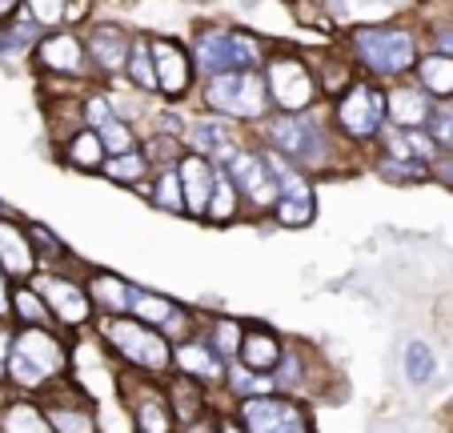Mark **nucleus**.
<instances>
[{"label":"nucleus","mask_w":453,"mask_h":433,"mask_svg":"<svg viewBox=\"0 0 453 433\" xmlns=\"http://www.w3.org/2000/svg\"><path fill=\"white\" fill-rule=\"evenodd\" d=\"M429 133H434V141L441 144V153H453V101H441L434 109Z\"/></svg>","instance_id":"obj_42"},{"label":"nucleus","mask_w":453,"mask_h":433,"mask_svg":"<svg viewBox=\"0 0 453 433\" xmlns=\"http://www.w3.org/2000/svg\"><path fill=\"white\" fill-rule=\"evenodd\" d=\"M221 169L229 173L233 185L241 189L245 205H253L257 213H273L281 189H277V177H273V169H269L265 149H249V144H241V149L221 165Z\"/></svg>","instance_id":"obj_9"},{"label":"nucleus","mask_w":453,"mask_h":433,"mask_svg":"<svg viewBox=\"0 0 453 433\" xmlns=\"http://www.w3.org/2000/svg\"><path fill=\"white\" fill-rule=\"evenodd\" d=\"M193 60H197L201 77H217V73H245V68H265L269 52L265 41L253 36L249 28L233 25H197L193 33Z\"/></svg>","instance_id":"obj_4"},{"label":"nucleus","mask_w":453,"mask_h":433,"mask_svg":"<svg viewBox=\"0 0 453 433\" xmlns=\"http://www.w3.org/2000/svg\"><path fill=\"white\" fill-rule=\"evenodd\" d=\"M0 213H9V205H4V201H0Z\"/></svg>","instance_id":"obj_50"},{"label":"nucleus","mask_w":453,"mask_h":433,"mask_svg":"<svg viewBox=\"0 0 453 433\" xmlns=\"http://www.w3.org/2000/svg\"><path fill=\"white\" fill-rule=\"evenodd\" d=\"M434 181L445 185V189H453V153H441L434 161Z\"/></svg>","instance_id":"obj_44"},{"label":"nucleus","mask_w":453,"mask_h":433,"mask_svg":"<svg viewBox=\"0 0 453 433\" xmlns=\"http://www.w3.org/2000/svg\"><path fill=\"white\" fill-rule=\"evenodd\" d=\"M41 253L33 245V233L28 225H17L9 213H0V269L17 281H33Z\"/></svg>","instance_id":"obj_19"},{"label":"nucleus","mask_w":453,"mask_h":433,"mask_svg":"<svg viewBox=\"0 0 453 433\" xmlns=\"http://www.w3.org/2000/svg\"><path fill=\"white\" fill-rule=\"evenodd\" d=\"M101 337L125 357L128 366L137 369V374H165L173 366V345L165 333H157L149 321L141 317H104L101 325Z\"/></svg>","instance_id":"obj_6"},{"label":"nucleus","mask_w":453,"mask_h":433,"mask_svg":"<svg viewBox=\"0 0 453 433\" xmlns=\"http://www.w3.org/2000/svg\"><path fill=\"white\" fill-rule=\"evenodd\" d=\"M101 141H104V149H109V157L112 153H128V149H137V128H133V120H125V117H112V120H104L101 128Z\"/></svg>","instance_id":"obj_39"},{"label":"nucleus","mask_w":453,"mask_h":433,"mask_svg":"<svg viewBox=\"0 0 453 433\" xmlns=\"http://www.w3.org/2000/svg\"><path fill=\"white\" fill-rule=\"evenodd\" d=\"M25 17L41 25L44 33L69 25V0H25Z\"/></svg>","instance_id":"obj_38"},{"label":"nucleus","mask_w":453,"mask_h":433,"mask_svg":"<svg viewBox=\"0 0 453 433\" xmlns=\"http://www.w3.org/2000/svg\"><path fill=\"white\" fill-rule=\"evenodd\" d=\"M281 357H285V349H281V341H277V333H269V329H245V341H241V366H249L253 374H269L273 377L277 374V366H281Z\"/></svg>","instance_id":"obj_21"},{"label":"nucleus","mask_w":453,"mask_h":433,"mask_svg":"<svg viewBox=\"0 0 453 433\" xmlns=\"http://www.w3.org/2000/svg\"><path fill=\"white\" fill-rule=\"evenodd\" d=\"M153 161L145 157V149H128V153H112V157H104V165H101V177L104 181H112V185H128V189H141L149 177H153Z\"/></svg>","instance_id":"obj_22"},{"label":"nucleus","mask_w":453,"mask_h":433,"mask_svg":"<svg viewBox=\"0 0 453 433\" xmlns=\"http://www.w3.org/2000/svg\"><path fill=\"white\" fill-rule=\"evenodd\" d=\"M377 177L389 185H426L434 181V165L429 161H402V157H377Z\"/></svg>","instance_id":"obj_31"},{"label":"nucleus","mask_w":453,"mask_h":433,"mask_svg":"<svg viewBox=\"0 0 453 433\" xmlns=\"http://www.w3.org/2000/svg\"><path fill=\"white\" fill-rule=\"evenodd\" d=\"M225 377H229L233 393H241V398H257V393L269 390V374H253V369L241 366V361L233 369H225Z\"/></svg>","instance_id":"obj_41"},{"label":"nucleus","mask_w":453,"mask_h":433,"mask_svg":"<svg viewBox=\"0 0 453 433\" xmlns=\"http://www.w3.org/2000/svg\"><path fill=\"white\" fill-rule=\"evenodd\" d=\"M25 12V0H0V25H9Z\"/></svg>","instance_id":"obj_46"},{"label":"nucleus","mask_w":453,"mask_h":433,"mask_svg":"<svg viewBox=\"0 0 453 433\" xmlns=\"http://www.w3.org/2000/svg\"><path fill=\"white\" fill-rule=\"evenodd\" d=\"M0 433H57V429H52V421L44 417L41 406L17 401V406H9L0 414Z\"/></svg>","instance_id":"obj_33"},{"label":"nucleus","mask_w":453,"mask_h":433,"mask_svg":"<svg viewBox=\"0 0 453 433\" xmlns=\"http://www.w3.org/2000/svg\"><path fill=\"white\" fill-rule=\"evenodd\" d=\"M353 65H357V60L349 57V49H345V57H321V81H317V85H321V93L337 101V97H342L345 89L357 81Z\"/></svg>","instance_id":"obj_36"},{"label":"nucleus","mask_w":453,"mask_h":433,"mask_svg":"<svg viewBox=\"0 0 453 433\" xmlns=\"http://www.w3.org/2000/svg\"><path fill=\"white\" fill-rule=\"evenodd\" d=\"M241 205H245V197H241V189L233 185L229 173L221 169L217 189H213V201H209V209H205V221L209 225H233L241 217Z\"/></svg>","instance_id":"obj_30"},{"label":"nucleus","mask_w":453,"mask_h":433,"mask_svg":"<svg viewBox=\"0 0 453 433\" xmlns=\"http://www.w3.org/2000/svg\"><path fill=\"white\" fill-rule=\"evenodd\" d=\"M201 101H205L209 112H221V117L237 120V125H261L273 112V97H269L261 68L201 77Z\"/></svg>","instance_id":"obj_5"},{"label":"nucleus","mask_w":453,"mask_h":433,"mask_svg":"<svg viewBox=\"0 0 453 433\" xmlns=\"http://www.w3.org/2000/svg\"><path fill=\"white\" fill-rule=\"evenodd\" d=\"M33 285L41 289V298L49 301L52 317H57L60 325H85L88 321L93 298H88V289H81L77 281L52 277V273H33Z\"/></svg>","instance_id":"obj_18"},{"label":"nucleus","mask_w":453,"mask_h":433,"mask_svg":"<svg viewBox=\"0 0 453 433\" xmlns=\"http://www.w3.org/2000/svg\"><path fill=\"white\" fill-rule=\"evenodd\" d=\"M41 409L57 433H96V409L81 398V390H65V398L44 401Z\"/></svg>","instance_id":"obj_20"},{"label":"nucleus","mask_w":453,"mask_h":433,"mask_svg":"<svg viewBox=\"0 0 453 433\" xmlns=\"http://www.w3.org/2000/svg\"><path fill=\"white\" fill-rule=\"evenodd\" d=\"M429 49H434V52H445V57H453V25H437L434 33H429Z\"/></svg>","instance_id":"obj_43"},{"label":"nucleus","mask_w":453,"mask_h":433,"mask_svg":"<svg viewBox=\"0 0 453 433\" xmlns=\"http://www.w3.org/2000/svg\"><path fill=\"white\" fill-rule=\"evenodd\" d=\"M120 390H125V401L133 409V421H137L141 433H173L177 414H173L169 393H161L153 382H137V377H125Z\"/></svg>","instance_id":"obj_15"},{"label":"nucleus","mask_w":453,"mask_h":433,"mask_svg":"<svg viewBox=\"0 0 453 433\" xmlns=\"http://www.w3.org/2000/svg\"><path fill=\"white\" fill-rule=\"evenodd\" d=\"M434 374H437V361H434V353H429V345L426 341H410V345H405V377H410L413 385H426Z\"/></svg>","instance_id":"obj_40"},{"label":"nucleus","mask_w":453,"mask_h":433,"mask_svg":"<svg viewBox=\"0 0 453 433\" xmlns=\"http://www.w3.org/2000/svg\"><path fill=\"white\" fill-rule=\"evenodd\" d=\"M169 401H173V414H177V425H197L201 414H205L201 385H197V377H188V374L169 382Z\"/></svg>","instance_id":"obj_28"},{"label":"nucleus","mask_w":453,"mask_h":433,"mask_svg":"<svg viewBox=\"0 0 453 433\" xmlns=\"http://www.w3.org/2000/svg\"><path fill=\"white\" fill-rule=\"evenodd\" d=\"M334 125L349 144H373L381 128L389 125L385 117V85L373 77H357L342 97L334 101Z\"/></svg>","instance_id":"obj_7"},{"label":"nucleus","mask_w":453,"mask_h":433,"mask_svg":"<svg viewBox=\"0 0 453 433\" xmlns=\"http://www.w3.org/2000/svg\"><path fill=\"white\" fill-rule=\"evenodd\" d=\"M345 49L369 77L389 85V81L413 77V68L421 60V36L410 25L381 20V25H357L345 41Z\"/></svg>","instance_id":"obj_1"},{"label":"nucleus","mask_w":453,"mask_h":433,"mask_svg":"<svg viewBox=\"0 0 453 433\" xmlns=\"http://www.w3.org/2000/svg\"><path fill=\"white\" fill-rule=\"evenodd\" d=\"M173 366L188 377H221L225 374V361L217 357L213 345H201V341H180L173 349Z\"/></svg>","instance_id":"obj_25"},{"label":"nucleus","mask_w":453,"mask_h":433,"mask_svg":"<svg viewBox=\"0 0 453 433\" xmlns=\"http://www.w3.org/2000/svg\"><path fill=\"white\" fill-rule=\"evenodd\" d=\"M185 144L193 153L213 157L217 165H225L241 149L237 120L221 117V112H205V117H188L185 120Z\"/></svg>","instance_id":"obj_14"},{"label":"nucleus","mask_w":453,"mask_h":433,"mask_svg":"<svg viewBox=\"0 0 453 433\" xmlns=\"http://www.w3.org/2000/svg\"><path fill=\"white\" fill-rule=\"evenodd\" d=\"M241 341H245V329H241L233 317H221V321L209 325V345L217 349V357H221V361L241 357Z\"/></svg>","instance_id":"obj_37"},{"label":"nucleus","mask_w":453,"mask_h":433,"mask_svg":"<svg viewBox=\"0 0 453 433\" xmlns=\"http://www.w3.org/2000/svg\"><path fill=\"white\" fill-rule=\"evenodd\" d=\"M177 173H180V185H185V209L193 221H205V209L213 201V189H217V177H221V165L205 153H193L185 149V157L177 161Z\"/></svg>","instance_id":"obj_16"},{"label":"nucleus","mask_w":453,"mask_h":433,"mask_svg":"<svg viewBox=\"0 0 453 433\" xmlns=\"http://www.w3.org/2000/svg\"><path fill=\"white\" fill-rule=\"evenodd\" d=\"M88 17V0H69V25H81Z\"/></svg>","instance_id":"obj_48"},{"label":"nucleus","mask_w":453,"mask_h":433,"mask_svg":"<svg viewBox=\"0 0 453 433\" xmlns=\"http://www.w3.org/2000/svg\"><path fill=\"white\" fill-rule=\"evenodd\" d=\"M128 313L141 317V321L149 325H169L173 317H177V309H173L169 298H157V293H149V289H128Z\"/></svg>","instance_id":"obj_35"},{"label":"nucleus","mask_w":453,"mask_h":433,"mask_svg":"<svg viewBox=\"0 0 453 433\" xmlns=\"http://www.w3.org/2000/svg\"><path fill=\"white\" fill-rule=\"evenodd\" d=\"M217 433H249V429H245V425H237V421H221V425H217Z\"/></svg>","instance_id":"obj_49"},{"label":"nucleus","mask_w":453,"mask_h":433,"mask_svg":"<svg viewBox=\"0 0 453 433\" xmlns=\"http://www.w3.org/2000/svg\"><path fill=\"white\" fill-rule=\"evenodd\" d=\"M265 128V144L285 153L293 165H301L305 173H321L329 169V157H334V136L329 128L317 120V112H269L261 120Z\"/></svg>","instance_id":"obj_2"},{"label":"nucleus","mask_w":453,"mask_h":433,"mask_svg":"<svg viewBox=\"0 0 453 433\" xmlns=\"http://www.w3.org/2000/svg\"><path fill=\"white\" fill-rule=\"evenodd\" d=\"M69 369V349L49 325H25L9 349V382L17 390H44L57 385Z\"/></svg>","instance_id":"obj_3"},{"label":"nucleus","mask_w":453,"mask_h":433,"mask_svg":"<svg viewBox=\"0 0 453 433\" xmlns=\"http://www.w3.org/2000/svg\"><path fill=\"white\" fill-rule=\"evenodd\" d=\"M153 205L165 213H177V217H188L185 209V185H180L177 165H165V169L153 173Z\"/></svg>","instance_id":"obj_32"},{"label":"nucleus","mask_w":453,"mask_h":433,"mask_svg":"<svg viewBox=\"0 0 453 433\" xmlns=\"http://www.w3.org/2000/svg\"><path fill=\"white\" fill-rule=\"evenodd\" d=\"M313 217H317L313 189H305V193H281L273 205V221L281 229H305V225H313Z\"/></svg>","instance_id":"obj_29"},{"label":"nucleus","mask_w":453,"mask_h":433,"mask_svg":"<svg viewBox=\"0 0 453 433\" xmlns=\"http://www.w3.org/2000/svg\"><path fill=\"white\" fill-rule=\"evenodd\" d=\"M60 157H65V165L69 169H81V173H101L104 157H109V149H104L101 133L96 128H77V133L65 141V149H60Z\"/></svg>","instance_id":"obj_23"},{"label":"nucleus","mask_w":453,"mask_h":433,"mask_svg":"<svg viewBox=\"0 0 453 433\" xmlns=\"http://www.w3.org/2000/svg\"><path fill=\"white\" fill-rule=\"evenodd\" d=\"M36 68H44L49 77H69V81H85L93 73V60H88V44L81 33H73L69 25L41 33L33 49Z\"/></svg>","instance_id":"obj_10"},{"label":"nucleus","mask_w":453,"mask_h":433,"mask_svg":"<svg viewBox=\"0 0 453 433\" xmlns=\"http://www.w3.org/2000/svg\"><path fill=\"white\" fill-rule=\"evenodd\" d=\"M434 109H437L434 97L410 77L389 81V89H385V117L397 128H429Z\"/></svg>","instance_id":"obj_17"},{"label":"nucleus","mask_w":453,"mask_h":433,"mask_svg":"<svg viewBox=\"0 0 453 433\" xmlns=\"http://www.w3.org/2000/svg\"><path fill=\"white\" fill-rule=\"evenodd\" d=\"M12 313V289H9V273L0 269V317Z\"/></svg>","instance_id":"obj_47"},{"label":"nucleus","mask_w":453,"mask_h":433,"mask_svg":"<svg viewBox=\"0 0 453 433\" xmlns=\"http://www.w3.org/2000/svg\"><path fill=\"white\" fill-rule=\"evenodd\" d=\"M241 425L249 433H309L305 409L289 398H269V393L241 401Z\"/></svg>","instance_id":"obj_12"},{"label":"nucleus","mask_w":453,"mask_h":433,"mask_svg":"<svg viewBox=\"0 0 453 433\" xmlns=\"http://www.w3.org/2000/svg\"><path fill=\"white\" fill-rule=\"evenodd\" d=\"M12 313H17L25 325H49V321H57V317H52V309H49V301L41 298V289H36L33 281H20V285L12 289Z\"/></svg>","instance_id":"obj_34"},{"label":"nucleus","mask_w":453,"mask_h":433,"mask_svg":"<svg viewBox=\"0 0 453 433\" xmlns=\"http://www.w3.org/2000/svg\"><path fill=\"white\" fill-rule=\"evenodd\" d=\"M128 281H120L117 273H93L88 277V298H93L96 309H104L109 317L128 313Z\"/></svg>","instance_id":"obj_27"},{"label":"nucleus","mask_w":453,"mask_h":433,"mask_svg":"<svg viewBox=\"0 0 453 433\" xmlns=\"http://www.w3.org/2000/svg\"><path fill=\"white\" fill-rule=\"evenodd\" d=\"M265 85H269V97H273V109L277 112H309L317 104V85L313 68L297 57V52H269L265 60Z\"/></svg>","instance_id":"obj_8"},{"label":"nucleus","mask_w":453,"mask_h":433,"mask_svg":"<svg viewBox=\"0 0 453 433\" xmlns=\"http://www.w3.org/2000/svg\"><path fill=\"white\" fill-rule=\"evenodd\" d=\"M413 81L426 89L434 101H453V57L445 52H421L418 68H413Z\"/></svg>","instance_id":"obj_24"},{"label":"nucleus","mask_w":453,"mask_h":433,"mask_svg":"<svg viewBox=\"0 0 453 433\" xmlns=\"http://www.w3.org/2000/svg\"><path fill=\"white\" fill-rule=\"evenodd\" d=\"M9 349H12V333L4 329V317H0V382L9 377Z\"/></svg>","instance_id":"obj_45"},{"label":"nucleus","mask_w":453,"mask_h":433,"mask_svg":"<svg viewBox=\"0 0 453 433\" xmlns=\"http://www.w3.org/2000/svg\"><path fill=\"white\" fill-rule=\"evenodd\" d=\"M153 41V65H157V85H161V97L173 104H180L193 85L201 81L197 60H193V49L180 44L177 36H149Z\"/></svg>","instance_id":"obj_11"},{"label":"nucleus","mask_w":453,"mask_h":433,"mask_svg":"<svg viewBox=\"0 0 453 433\" xmlns=\"http://www.w3.org/2000/svg\"><path fill=\"white\" fill-rule=\"evenodd\" d=\"M133 41H137V36L128 33L125 25H117V20H96V25L85 33L88 60H93L96 77H104V81H120V77H125Z\"/></svg>","instance_id":"obj_13"},{"label":"nucleus","mask_w":453,"mask_h":433,"mask_svg":"<svg viewBox=\"0 0 453 433\" xmlns=\"http://www.w3.org/2000/svg\"><path fill=\"white\" fill-rule=\"evenodd\" d=\"M125 81L137 89V93H145V97H161V85H157V65H153V41H149V36H137V41H133Z\"/></svg>","instance_id":"obj_26"}]
</instances>
